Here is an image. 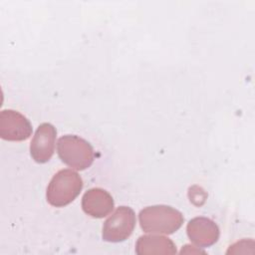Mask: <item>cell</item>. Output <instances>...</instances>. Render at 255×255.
Masks as SVG:
<instances>
[{"instance_id":"1","label":"cell","mask_w":255,"mask_h":255,"mask_svg":"<svg viewBox=\"0 0 255 255\" xmlns=\"http://www.w3.org/2000/svg\"><path fill=\"white\" fill-rule=\"evenodd\" d=\"M140 228L150 234H172L183 224L182 213L168 205H152L140 210L138 214Z\"/></svg>"},{"instance_id":"7","label":"cell","mask_w":255,"mask_h":255,"mask_svg":"<svg viewBox=\"0 0 255 255\" xmlns=\"http://www.w3.org/2000/svg\"><path fill=\"white\" fill-rule=\"evenodd\" d=\"M187 236L198 247H209L215 244L220 232L217 224L207 217H194L187 223Z\"/></svg>"},{"instance_id":"4","label":"cell","mask_w":255,"mask_h":255,"mask_svg":"<svg viewBox=\"0 0 255 255\" xmlns=\"http://www.w3.org/2000/svg\"><path fill=\"white\" fill-rule=\"evenodd\" d=\"M135 226L134 211L128 206H120L105 221L102 237L107 242H122L128 239Z\"/></svg>"},{"instance_id":"2","label":"cell","mask_w":255,"mask_h":255,"mask_svg":"<svg viewBox=\"0 0 255 255\" xmlns=\"http://www.w3.org/2000/svg\"><path fill=\"white\" fill-rule=\"evenodd\" d=\"M83 188V179L73 169L59 170L50 180L46 198L55 207H64L70 204L80 194Z\"/></svg>"},{"instance_id":"3","label":"cell","mask_w":255,"mask_h":255,"mask_svg":"<svg viewBox=\"0 0 255 255\" xmlns=\"http://www.w3.org/2000/svg\"><path fill=\"white\" fill-rule=\"evenodd\" d=\"M57 151L65 164L77 170L90 167L95 158V152L90 142L75 134L61 136L57 142Z\"/></svg>"},{"instance_id":"8","label":"cell","mask_w":255,"mask_h":255,"mask_svg":"<svg viewBox=\"0 0 255 255\" xmlns=\"http://www.w3.org/2000/svg\"><path fill=\"white\" fill-rule=\"evenodd\" d=\"M115 206L113 196L105 189L94 187L85 192L82 198L84 212L93 218H104L109 215Z\"/></svg>"},{"instance_id":"9","label":"cell","mask_w":255,"mask_h":255,"mask_svg":"<svg viewBox=\"0 0 255 255\" xmlns=\"http://www.w3.org/2000/svg\"><path fill=\"white\" fill-rule=\"evenodd\" d=\"M137 255H172L176 253V246L173 241L162 235H142L135 243Z\"/></svg>"},{"instance_id":"5","label":"cell","mask_w":255,"mask_h":255,"mask_svg":"<svg viewBox=\"0 0 255 255\" xmlns=\"http://www.w3.org/2000/svg\"><path fill=\"white\" fill-rule=\"evenodd\" d=\"M33 128L29 120L14 110H3L0 113V137L9 141L28 139Z\"/></svg>"},{"instance_id":"6","label":"cell","mask_w":255,"mask_h":255,"mask_svg":"<svg viewBox=\"0 0 255 255\" xmlns=\"http://www.w3.org/2000/svg\"><path fill=\"white\" fill-rule=\"evenodd\" d=\"M57 130L49 123L41 124L30 144V154L38 163H45L51 159L55 151Z\"/></svg>"}]
</instances>
